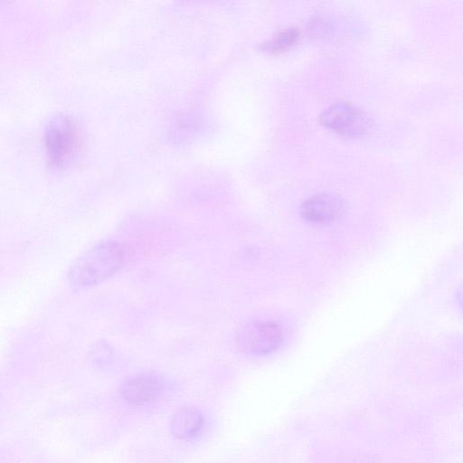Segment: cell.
I'll return each instance as SVG.
<instances>
[{
  "mask_svg": "<svg viewBox=\"0 0 463 463\" xmlns=\"http://www.w3.org/2000/svg\"><path fill=\"white\" fill-rule=\"evenodd\" d=\"M130 250L116 241L97 243L71 266L68 279L78 290L92 288L114 276L127 263Z\"/></svg>",
  "mask_w": 463,
  "mask_h": 463,
  "instance_id": "obj_1",
  "label": "cell"
},
{
  "mask_svg": "<svg viewBox=\"0 0 463 463\" xmlns=\"http://www.w3.org/2000/svg\"><path fill=\"white\" fill-rule=\"evenodd\" d=\"M167 386L158 373H144L127 380L120 387V395L130 403L142 405L157 400Z\"/></svg>",
  "mask_w": 463,
  "mask_h": 463,
  "instance_id": "obj_4",
  "label": "cell"
},
{
  "mask_svg": "<svg viewBox=\"0 0 463 463\" xmlns=\"http://www.w3.org/2000/svg\"><path fill=\"white\" fill-rule=\"evenodd\" d=\"M300 35V30L298 27L286 28L278 33L270 40L263 43L261 48L272 53L281 52L291 47Z\"/></svg>",
  "mask_w": 463,
  "mask_h": 463,
  "instance_id": "obj_8",
  "label": "cell"
},
{
  "mask_svg": "<svg viewBox=\"0 0 463 463\" xmlns=\"http://www.w3.org/2000/svg\"><path fill=\"white\" fill-rule=\"evenodd\" d=\"M342 210L343 203L337 196L330 194H319L303 202L300 213L309 222L327 224L337 220Z\"/></svg>",
  "mask_w": 463,
  "mask_h": 463,
  "instance_id": "obj_6",
  "label": "cell"
},
{
  "mask_svg": "<svg viewBox=\"0 0 463 463\" xmlns=\"http://www.w3.org/2000/svg\"><path fill=\"white\" fill-rule=\"evenodd\" d=\"M203 425L201 412L192 407H184L176 411L170 420L172 435L180 439L195 436Z\"/></svg>",
  "mask_w": 463,
  "mask_h": 463,
  "instance_id": "obj_7",
  "label": "cell"
},
{
  "mask_svg": "<svg viewBox=\"0 0 463 463\" xmlns=\"http://www.w3.org/2000/svg\"><path fill=\"white\" fill-rule=\"evenodd\" d=\"M44 146L52 165H67L80 146L78 130L73 121L68 118H58L52 121L44 133Z\"/></svg>",
  "mask_w": 463,
  "mask_h": 463,
  "instance_id": "obj_2",
  "label": "cell"
},
{
  "mask_svg": "<svg viewBox=\"0 0 463 463\" xmlns=\"http://www.w3.org/2000/svg\"><path fill=\"white\" fill-rule=\"evenodd\" d=\"M325 127L345 136H354L364 130L361 112L347 101H336L325 109L319 116Z\"/></svg>",
  "mask_w": 463,
  "mask_h": 463,
  "instance_id": "obj_5",
  "label": "cell"
},
{
  "mask_svg": "<svg viewBox=\"0 0 463 463\" xmlns=\"http://www.w3.org/2000/svg\"><path fill=\"white\" fill-rule=\"evenodd\" d=\"M281 326L272 320H252L238 332V347L248 354H265L276 350L283 342Z\"/></svg>",
  "mask_w": 463,
  "mask_h": 463,
  "instance_id": "obj_3",
  "label": "cell"
}]
</instances>
